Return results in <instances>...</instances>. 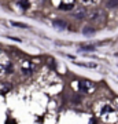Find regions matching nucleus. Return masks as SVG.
Masks as SVG:
<instances>
[{"label":"nucleus","instance_id":"nucleus-10","mask_svg":"<svg viewBox=\"0 0 118 124\" xmlns=\"http://www.w3.org/2000/svg\"><path fill=\"white\" fill-rule=\"evenodd\" d=\"M81 50H83V51H93L95 47H93V46H81Z\"/></svg>","mask_w":118,"mask_h":124},{"label":"nucleus","instance_id":"nucleus-11","mask_svg":"<svg viewBox=\"0 0 118 124\" xmlns=\"http://www.w3.org/2000/svg\"><path fill=\"white\" fill-rule=\"evenodd\" d=\"M109 112H113V108L109 106V105H106L104 108H103V110H102V113L104 115V113H109Z\"/></svg>","mask_w":118,"mask_h":124},{"label":"nucleus","instance_id":"nucleus-12","mask_svg":"<svg viewBox=\"0 0 118 124\" xmlns=\"http://www.w3.org/2000/svg\"><path fill=\"white\" fill-rule=\"evenodd\" d=\"M81 66H87V68H96V63H81V62H77Z\"/></svg>","mask_w":118,"mask_h":124},{"label":"nucleus","instance_id":"nucleus-3","mask_svg":"<svg viewBox=\"0 0 118 124\" xmlns=\"http://www.w3.org/2000/svg\"><path fill=\"white\" fill-rule=\"evenodd\" d=\"M85 14H87V11H85L84 7H77V8L71 13V17L76 18V19H83V18L85 17Z\"/></svg>","mask_w":118,"mask_h":124},{"label":"nucleus","instance_id":"nucleus-5","mask_svg":"<svg viewBox=\"0 0 118 124\" xmlns=\"http://www.w3.org/2000/svg\"><path fill=\"white\" fill-rule=\"evenodd\" d=\"M73 7H74V3L73 1H61L58 8L62 10V11H70Z\"/></svg>","mask_w":118,"mask_h":124},{"label":"nucleus","instance_id":"nucleus-14","mask_svg":"<svg viewBox=\"0 0 118 124\" xmlns=\"http://www.w3.org/2000/svg\"><path fill=\"white\" fill-rule=\"evenodd\" d=\"M4 73H6V69H4L3 66H1V65H0V76H1V75H4Z\"/></svg>","mask_w":118,"mask_h":124},{"label":"nucleus","instance_id":"nucleus-9","mask_svg":"<svg viewBox=\"0 0 118 124\" xmlns=\"http://www.w3.org/2000/svg\"><path fill=\"white\" fill-rule=\"evenodd\" d=\"M18 6H19V7H21V8H29V3H28V1H18L17 3Z\"/></svg>","mask_w":118,"mask_h":124},{"label":"nucleus","instance_id":"nucleus-2","mask_svg":"<svg viewBox=\"0 0 118 124\" xmlns=\"http://www.w3.org/2000/svg\"><path fill=\"white\" fill-rule=\"evenodd\" d=\"M89 19H91L92 22H102L103 19H104V13H103V10H93L91 14H89Z\"/></svg>","mask_w":118,"mask_h":124},{"label":"nucleus","instance_id":"nucleus-1","mask_svg":"<svg viewBox=\"0 0 118 124\" xmlns=\"http://www.w3.org/2000/svg\"><path fill=\"white\" fill-rule=\"evenodd\" d=\"M78 88L83 91V93L88 94V93H92L93 90H95V85L92 81H88V80H81L78 83Z\"/></svg>","mask_w":118,"mask_h":124},{"label":"nucleus","instance_id":"nucleus-8","mask_svg":"<svg viewBox=\"0 0 118 124\" xmlns=\"http://www.w3.org/2000/svg\"><path fill=\"white\" fill-rule=\"evenodd\" d=\"M106 7H109V8H117L118 7V1H106Z\"/></svg>","mask_w":118,"mask_h":124},{"label":"nucleus","instance_id":"nucleus-7","mask_svg":"<svg viewBox=\"0 0 118 124\" xmlns=\"http://www.w3.org/2000/svg\"><path fill=\"white\" fill-rule=\"evenodd\" d=\"M83 33H84L85 36H93V35H95V31H93L91 26H85V28L83 29Z\"/></svg>","mask_w":118,"mask_h":124},{"label":"nucleus","instance_id":"nucleus-4","mask_svg":"<svg viewBox=\"0 0 118 124\" xmlns=\"http://www.w3.org/2000/svg\"><path fill=\"white\" fill-rule=\"evenodd\" d=\"M52 25L56 28V29H59V31H65V29H67V26H69L67 22L63 21V19H55L52 22Z\"/></svg>","mask_w":118,"mask_h":124},{"label":"nucleus","instance_id":"nucleus-15","mask_svg":"<svg viewBox=\"0 0 118 124\" xmlns=\"http://www.w3.org/2000/svg\"><path fill=\"white\" fill-rule=\"evenodd\" d=\"M89 124H96V123H95V120H91V121H89Z\"/></svg>","mask_w":118,"mask_h":124},{"label":"nucleus","instance_id":"nucleus-13","mask_svg":"<svg viewBox=\"0 0 118 124\" xmlns=\"http://www.w3.org/2000/svg\"><path fill=\"white\" fill-rule=\"evenodd\" d=\"M14 25V26H21V28H26V25L25 23H21V22H11Z\"/></svg>","mask_w":118,"mask_h":124},{"label":"nucleus","instance_id":"nucleus-6","mask_svg":"<svg viewBox=\"0 0 118 124\" xmlns=\"http://www.w3.org/2000/svg\"><path fill=\"white\" fill-rule=\"evenodd\" d=\"M32 72H33V68H32L30 62H26V63L22 66V73H23V75H30Z\"/></svg>","mask_w":118,"mask_h":124}]
</instances>
